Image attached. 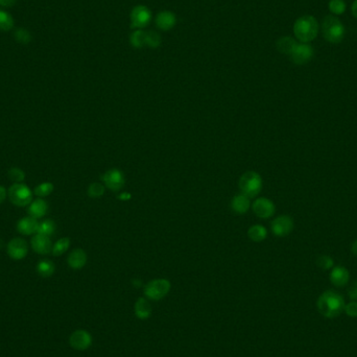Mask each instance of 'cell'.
<instances>
[{
    "instance_id": "5bb4252c",
    "label": "cell",
    "mask_w": 357,
    "mask_h": 357,
    "mask_svg": "<svg viewBox=\"0 0 357 357\" xmlns=\"http://www.w3.org/2000/svg\"><path fill=\"white\" fill-rule=\"evenodd\" d=\"M30 244H31L32 250L40 255H47V254L51 253L52 246H53L49 236L42 235L39 233L32 236L31 240H30Z\"/></svg>"
},
{
    "instance_id": "7bdbcfd3",
    "label": "cell",
    "mask_w": 357,
    "mask_h": 357,
    "mask_svg": "<svg viewBox=\"0 0 357 357\" xmlns=\"http://www.w3.org/2000/svg\"><path fill=\"white\" fill-rule=\"evenodd\" d=\"M2 245H3V241H2L1 239H0V248L2 247Z\"/></svg>"
},
{
    "instance_id": "3957f363",
    "label": "cell",
    "mask_w": 357,
    "mask_h": 357,
    "mask_svg": "<svg viewBox=\"0 0 357 357\" xmlns=\"http://www.w3.org/2000/svg\"><path fill=\"white\" fill-rule=\"evenodd\" d=\"M321 29L324 39L331 44H339L345 38V26L342 21L333 15H328L323 19Z\"/></svg>"
},
{
    "instance_id": "30bf717a",
    "label": "cell",
    "mask_w": 357,
    "mask_h": 357,
    "mask_svg": "<svg viewBox=\"0 0 357 357\" xmlns=\"http://www.w3.org/2000/svg\"><path fill=\"white\" fill-rule=\"evenodd\" d=\"M273 233L278 237H285L294 230V220L288 215H280L270 225Z\"/></svg>"
},
{
    "instance_id": "d590c367",
    "label": "cell",
    "mask_w": 357,
    "mask_h": 357,
    "mask_svg": "<svg viewBox=\"0 0 357 357\" xmlns=\"http://www.w3.org/2000/svg\"><path fill=\"white\" fill-rule=\"evenodd\" d=\"M344 311L350 318H357V301H351L346 304Z\"/></svg>"
},
{
    "instance_id": "e0dca14e",
    "label": "cell",
    "mask_w": 357,
    "mask_h": 357,
    "mask_svg": "<svg viewBox=\"0 0 357 357\" xmlns=\"http://www.w3.org/2000/svg\"><path fill=\"white\" fill-rule=\"evenodd\" d=\"M39 228V222L38 220L31 218V216H26V218H22L19 220L17 223V230L20 234L22 235H35L38 232Z\"/></svg>"
},
{
    "instance_id": "b9f144b4",
    "label": "cell",
    "mask_w": 357,
    "mask_h": 357,
    "mask_svg": "<svg viewBox=\"0 0 357 357\" xmlns=\"http://www.w3.org/2000/svg\"><path fill=\"white\" fill-rule=\"evenodd\" d=\"M119 199H120V200H127V199H129V194L128 193H122L121 194V196L120 197H119Z\"/></svg>"
},
{
    "instance_id": "60d3db41",
    "label": "cell",
    "mask_w": 357,
    "mask_h": 357,
    "mask_svg": "<svg viewBox=\"0 0 357 357\" xmlns=\"http://www.w3.org/2000/svg\"><path fill=\"white\" fill-rule=\"evenodd\" d=\"M351 252L354 256H357V239H355L351 244Z\"/></svg>"
},
{
    "instance_id": "f35d334b",
    "label": "cell",
    "mask_w": 357,
    "mask_h": 357,
    "mask_svg": "<svg viewBox=\"0 0 357 357\" xmlns=\"http://www.w3.org/2000/svg\"><path fill=\"white\" fill-rule=\"evenodd\" d=\"M16 1H17V0H0V5L10 7V6H13L16 3Z\"/></svg>"
},
{
    "instance_id": "2e32d148",
    "label": "cell",
    "mask_w": 357,
    "mask_h": 357,
    "mask_svg": "<svg viewBox=\"0 0 357 357\" xmlns=\"http://www.w3.org/2000/svg\"><path fill=\"white\" fill-rule=\"evenodd\" d=\"M331 283L337 287H344L349 283L350 273L345 266H333L330 272Z\"/></svg>"
},
{
    "instance_id": "ac0fdd59",
    "label": "cell",
    "mask_w": 357,
    "mask_h": 357,
    "mask_svg": "<svg viewBox=\"0 0 357 357\" xmlns=\"http://www.w3.org/2000/svg\"><path fill=\"white\" fill-rule=\"evenodd\" d=\"M48 211V205L47 202L45 200H43L41 198L32 201L27 208V213L31 218H34L36 220H40L42 218H44Z\"/></svg>"
},
{
    "instance_id": "277c9868",
    "label": "cell",
    "mask_w": 357,
    "mask_h": 357,
    "mask_svg": "<svg viewBox=\"0 0 357 357\" xmlns=\"http://www.w3.org/2000/svg\"><path fill=\"white\" fill-rule=\"evenodd\" d=\"M239 188L248 198H254L262 189V179L255 171H246L239 179Z\"/></svg>"
},
{
    "instance_id": "9a60e30c",
    "label": "cell",
    "mask_w": 357,
    "mask_h": 357,
    "mask_svg": "<svg viewBox=\"0 0 357 357\" xmlns=\"http://www.w3.org/2000/svg\"><path fill=\"white\" fill-rule=\"evenodd\" d=\"M155 23L160 30H170L177 24V16L171 10H162V12L157 14Z\"/></svg>"
},
{
    "instance_id": "7402d4cb",
    "label": "cell",
    "mask_w": 357,
    "mask_h": 357,
    "mask_svg": "<svg viewBox=\"0 0 357 357\" xmlns=\"http://www.w3.org/2000/svg\"><path fill=\"white\" fill-rule=\"evenodd\" d=\"M135 315L140 320H146L151 315V306L144 298H139L135 303Z\"/></svg>"
},
{
    "instance_id": "7c38bea8",
    "label": "cell",
    "mask_w": 357,
    "mask_h": 357,
    "mask_svg": "<svg viewBox=\"0 0 357 357\" xmlns=\"http://www.w3.org/2000/svg\"><path fill=\"white\" fill-rule=\"evenodd\" d=\"M252 209L254 211V213L260 219H269L272 218L275 213V205L274 203L265 198H259L257 199L254 203Z\"/></svg>"
},
{
    "instance_id": "8992f818",
    "label": "cell",
    "mask_w": 357,
    "mask_h": 357,
    "mask_svg": "<svg viewBox=\"0 0 357 357\" xmlns=\"http://www.w3.org/2000/svg\"><path fill=\"white\" fill-rule=\"evenodd\" d=\"M171 284L166 279H156L148 282L144 287V295L146 298L159 301L163 299L170 290Z\"/></svg>"
},
{
    "instance_id": "74e56055",
    "label": "cell",
    "mask_w": 357,
    "mask_h": 357,
    "mask_svg": "<svg viewBox=\"0 0 357 357\" xmlns=\"http://www.w3.org/2000/svg\"><path fill=\"white\" fill-rule=\"evenodd\" d=\"M7 198V190L4 186L0 185V205H1Z\"/></svg>"
},
{
    "instance_id": "52a82bcc",
    "label": "cell",
    "mask_w": 357,
    "mask_h": 357,
    "mask_svg": "<svg viewBox=\"0 0 357 357\" xmlns=\"http://www.w3.org/2000/svg\"><path fill=\"white\" fill-rule=\"evenodd\" d=\"M153 19L150 9L142 4H139L133 7L129 20H131V27L134 29L145 28Z\"/></svg>"
},
{
    "instance_id": "d6986e66",
    "label": "cell",
    "mask_w": 357,
    "mask_h": 357,
    "mask_svg": "<svg viewBox=\"0 0 357 357\" xmlns=\"http://www.w3.org/2000/svg\"><path fill=\"white\" fill-rule=\"evenodd\" d=\"M67 262L71 268L81 269L87 263V254L82 248H75L69 254Z\"/></svg>"
},
{
    "instance_id": "f546056e",
    "label": "cell",
    "mask_w": 357,
    "mask_h": 357,
    "mask_svg": "<svg viewBox=\"0 0 357 357\" xmlns=\"http://www.w3.org/2000/svg\"><path fill=\"white\" fill-rule=\"evenodd\" d=\"M53 191V184L50 182H44L41 183L39 185L35 188L34 193L38 198H46L48 197L49 194H51V192Z\"/></svg>"
},
{
    "instance_id": "ba28073f",
    "label": "cell",
    "mask_w": 357,
    "mask_h": 357,
    "mask_svg": "<svg viewBox=\"0 0 357 357\" xmlns=\"http://www.w3.org/2000/svg\"><path fill=\"white\" fill-rule=\"evenodd\" d=\"M6 251L7 255L12 258L13 260H22L28 253V245L26 240H24L23 238L15 237L7 243Z\"/></svg>"
},
{
    "instance_id": "603a6c76",
    "label": "cell",
    "mask_w": 357,
    "mask_h": 357,
    "mask_svg": "<svg viewBox=\"0 0 357 357\" xmlns=\"http://www.w3.org/2000/svg\"><path fill=\"white\" fill-rule=\"evenodd\" d=\"M129 43L136 49H141L146 46V31L143 29H135L129 36Z\"/></svg>"
},
{
    "instance_id": "4dcf8cb0",
    "label": "cell",
    "mask_w": 357,
    "mask_h": 357,
    "mask_svg": "<svg viewBox=\"0 0 357 357\" xmlns=\"http://www.w3.org/2000/svg\"><path fill=\"white\" fill-rule=\"evenodd\" d=\"M328 6L330 12L337 16L344 14L346 8H347V5H346L344 0H330Z\"/></svg>"
},
{
    "instance_id": "7a4b0ae2",
    "label": "cell",
    "mask_w": 357,
    "mask_h": 357,
    "mask_svg": "<svg viewBox=\"0 0 357 357\" xmlns=\"http://www.w3.org/2000/svg\"><path fill=\"white\" fill-rule=\"evenodd\" d=\"M319 22L311 15L299 17L294 24V34L301 43H309L315 40L319 34Z\"/></svg>"
},
{
    "instance_id": "8d00e7d4",
    "label": "cell",
    "mask_w": 357,
    "mask_h": 357,
    "mask_svg": "<svg viewBox=\"0 0 357 357\" xmlns=\"http://www.w3.org/2000/svg\"><path fill=\"white\" fill-rule=\"evenodd\" d=\"M348 296L352 301H357V281H353L348 287Z\"/></svg>"
},
{
    "instance_id": "83f0119b",
    "label": "cell",
    "mask_w": 357,
    "mask_h": 357,
    "mask_svg": "<svg viewBox=\"0 0 357 357\" xmlns=\"http://www.w3.org/2000/svg\"><path fill=\"white\" fill-rule=\"evenodd\" d=\"M162 44L161 35L157 31H146V46L153 49H157Z\"/></svg>"
},
{
    "instance_id": "5b68a950",
    "label": "cell",
    "mask_w": 357,
    "mask_h": 357,
    "mask_svg": "<svg viewBox=\"0 0 357 357\" xmlns=\"http://www.w3.org/2000/svg\"><path fill=\"white\" fill-rule=\"evenodd\" d=\"M7 197L15 206L25 207L32 202V191L23 183H14L7 190Z\"/></svg>"
},
{
    "instance_id": "ffe728a7",
    "label": "cell",
    "mask_w": 357,
    "mask_h": 357,
    "mask_svg": "<svg viewBox=\"0 0 357 357\" xmlns=\"http://www.w3.org/2000/svg\"><path fill=\"white\" fill-rule=\"evenodd\" d=\"M250 198L246 197L245 194L241 193V194H237L231 202V207L233 209V211L237 214H244L248 208H250Z\"/></svg>"
},
{
    "instance_id": "44dd1931",
    "label": "cell",
    "mask_w": 357,
    "mask_h": 357,
    "mask_svg": "<svg viewBox=\"0 0 357 357\" xmlns=\"http://www.w3.org/2000/svg\"><path fill=\"white\" fill-rule=\"evenodd\" d=\"M297 45H298V42L296 41V39L288 37V36L281 37L280 39H278V41L276 43V47L279 52L283 53V55H289V56L291 55V52L294 51V49L296 48Z\"/></svg>"
},
{
    "instance_id": "d4e9b609",
    "label": "cell",
    "mask_w": 357,
    "mask_h": 357,
    "mask_svg": "<svg viewBox=\"0 0 357 357\" xmlns=\"http://www.w3.org/2000/svg\"><path fill=\"white\" fill-rule=\"evenodd\" d=\"M55 270H56L55 263L50 260H47V259L39 261V263L37 265V272L43 278L51 277L53 275V273H55Z\"/></svg>"
},
{
    "instance_id": "836d02e7",
    "label": "cell",
    "mask_w": 357,
    "mask_h": 357,
    "mask_svg": "<svg viewBox=\"0 0 357 357\" xmlns=\"http://www.w3.org/2000/svg\"><path fill=\"white\" fill-rule=\"evenodd\" d=\"M105 192V186L100 183H92L88 188V196L92 199L101 198Z\"/></svg>"
},
{
    "instance_id": "d6a6232c",
    "label": "cell",
    "mask_w": 357,
    "mask_h": 357,
    "mask_svg": "<svg viewBox=\"0 0 357 357\" xmlns=\"http://www.w3.org/2000/svg\"><path fill=\"white\" fill-rule=\"evenodd\" d=\"M7 175L14 183H22L25 179V172L19 167H12L8 170Z\"/></svg>"
},
{
    "instance_id": "4316f807",
    "label": "cell",
    "mask_w": 357,
    "mask_h": 357,
    "mask_svg": "<svg viewBox=\"0 0 357 357\" xmlns=\"http://www.w3.org/2000/svg\"><path fill=\"white\" fill-rule=\"evenodd\" d=\"M69 246H70L69 238L63 237V238H61V239H59L55 244H53L51 253L53 254V256H61L62 254H64L68 250Z\"/></svg>"
},
{
    "instance_id": "ab89813d",
    "label": "cell",
    "mask_w": 357,
    "mask_h": 357,
    "mask_svg": "<svg viewBox=\"0 0 357 357\" xmlns=\"http://www.w3.org/2000/svg\"><path fill=\"white\" fill-rule=\"evenodd\" d=\"M351 12H352V15L357 19V0H355V1L352 3Z\"/></svg>"
},
{
    "instance_id": "8fae6325",
    "label": "cell",
    "mask_w": 357,
    "mask_h": 357,
    "mask_svg": "<svg viewBox=\"0 0 357 357\" xmlns=\"http://www.w3.org/2000/svg\"><path fill=\"white\" fill-rule=\"evenodd\" d=\"M69 344L75 350L79 351L87 350L92 344V337L88 331L77 330L70 335Z\"/></svg>"
},
{
    "instance_id": "484cf974",
    "label": "cell",
    "mask_w": 357,
    "mask_h": 357,
    "mask_svg": "<svg viewBox=\"0 0 357 357\" xmlns=\"http://www.w3.org/2000/svg\"><path fill=\"white\" fill-rule=\"evenodd\" d=\"M56 228H57L56 223L52 220H44L39 223V228L37 233L46 236H51L56 232Z\"/></svg>"
},
{
    "instance_id": "e575fe53",
    "label": "cell",
    "mask_w": 357,
    "mask_h": 357,
    "mask_svg": "<svg viewBox=\"0 0 357 357\" xmlns=\"http://www.w3.org/2000/svg\"><path fill=\"white\" fill-rule=\"evenodd\" d=\"M14 37L17 40V42L21 43V44H28L31 40V36L29 34V31L25 28H18L15 31Z\"/></svg>"
},
{
    "instance_id": "1f68e13d",
    "label": "cell",
    "mask_w": 357,
    "mask_h": 357,
    "mask_svg": "<svg viewBox=\"0 0 357 357\" xmlns=\"http://www.w3.org/2000/svg\"><path fill=\"white\" fill-rule=\"evenodd\" d=\"M316 264L323 270H328L334 266V260L329 255H321L317 258Z\"/></svg>"
},
{
    "instance_id": "6da1fadb",
    "label": "cell",
    "mask_w": 357,
    "mask_h": 357,
    "mask_svg": "<svg viewBox=\"0 0 357 357\" xmlns=\"http://www.w3.org/2000/svg\"><path fill=\"white\" fill-rule=\"evenodd\" d=\"M345 299L338 291L329 289L324 291L317 301V308L323 317L327 319L338 318L345 308Z\"/></svg>"
},
{
    "instance_id": "4fadbf2b",
    "label": "cell",
    "mask_w": 357,
    "mask_h": 357,
    "mask_svg": "<svg viewBox=\"0 0 357 357\" xmlns=\"http://www.w3.org/2000/svg\"><path fill=\"white\" fill-rule=\"evenodd\" d=\"M102 178L106 187L113 191L120 190L124 185L123 174L118 169H110L106 171Z\"/></svg>"
},
{
    "instance_id": "f1b7e54d",
    "label": "cell",
    "mask_w": 357,
    "mask_h": 357,
    "mask_svg": "<svg viewBox=\"0 0 357 357\" xmlns=\"http://www.w3.org/2000/svg\"><path fill=\"white\" fill-rule=\"evenodd\" d=\"M14 26V19L7 12L0 9V30L7 31Z\"/></svg>"
},
{
    "instance_id": "cb8c5ba5",
    "label": "cell",
    "mask_w": 357,
    "mask_h": 357,
    "mask_svg": "<svg viewBox=\"0 0 357 357\" xmlns=\"http://www.w3.org/2000/svg\"><path fill=\"white\" fill-rule=\"evenodd\" d=\"M247 236L250 237V239L255 242H260L264 240L267 236V231L261 225H255L252 226L247 231Z\"/></svg>"
},
{
    "instance_id": "9c48e42d",
    "label": "cell",
    "mask_w": 357,
    "mask_h": 357,
    "mask_svg": "<svg viewBox=\"0 0 357 357\" xmlns=\"http://www.w3.org/2000/svg\"><path fill=\"white\" fill-rule=\"evenodd\" d=\"M315 55L313 47L309 43H298V45L291 52L290 60L296 65H305L311 61Z\"/></svg>"
}]
</instances>
